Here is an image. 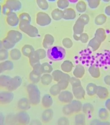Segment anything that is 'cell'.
<instances>
[{
	"mask_svg": "<svg viewBox=\"0 0 110 125\" xmlns=\"http://www.w3.org/2000/svg\"><path fill=\"white\" fill-rule=\"evenodd\" d=\"M19 28L21 31L31 37H35L38 33L37 28L30 24L31 18L28 14L23 13L19 15Z\"/></svg>",
	"mask_w": 110,
	"mask_h": 125,
	"instance_id": "cell-1",
	"label": "cell"
},
{
	"mask_svg": "<svg viewBox=\"0 0 110 125\" xmlns=\"http://www.w3.org/2000/svg\"><path fill=\"white\" fill-rule=\"evenodd\" d=\"M66 51L61 47L55 46L48 50L47 56L49 59L54 61H62L65 57Z\"/></svg>",
	"mask_w": 110,
	"mask_h": 125,
	"instance_id": "cell-2",
	"label": "cell"
},
{
	"mask_svg": "<svg viewBox=\"0 0 110 125\" xmlns=\"http://www.w3.org/2000/svg\"><path fill=\"white\" fill-rule=\"evenodd\" d=\"M89 21V17L86 14L80 15L77 19L73 27L74 34L80 35L82 34L85 25L88 23Z\"/></svg>",
	"mask_w": 110,
	"mask_h": 125,
	"instance_id": "cell-3",
	"label": "cell"
},
{
	"mask_svg": "<svg viewBox=\"0 0 110 125\" xmlns=\"http://www.w3.org/2000/svg\"><path fill=\"white\" fill-rule=\"evenodd\" d=\"M36 21L39 25L45 26L50 24L51 19L47 14L43 12H39L37 14Z\"/></svg>",
	"mask_w": 110,
	"mask_h": 125,
	"instance_id": "cell-4",
	"label": "cell"
},
{
	"mask_svg": "<svg viewBox=\"0 0 110 125\" xmlns=\"http://www.w3.org/2000/svg\"><path fill=\"white\" fill-rule=\"evenodd\" d=\"M22 34L18 31H10L8 33V36L6 39L15 45V43L20 41L22 38Z\"/></svg>",
	"mask_w": 110,
	"mask_h": 125,
	"instance_id": "cell-5",
	"label": "cell"
},
{
	"mask_svg": "<svg viewBox=\"0 0 110 125\" xmlns=\"http://www.w3.org/2000/svg\"><path fill=\"white\" fill-rule=\"evenodd\" d=\"M4 4L8 8L10 12L17 11L22 7V4L19 0H7Z\"/></svg>",
	"mask_w": 110,
	"mask_h": 125,
	"instance_id": "cell-6",
	"label": "cell"
},
{
	"mask_svg": "<svg viewBox=\"0 0 110 125\" xmlns=\"http://www.w3.org/2000/svg\"><path fill=\"white\" fill-rule=\"evenodd\" d=\"M19 21V18H18L16 14L14 12L10 13L7 16V22L8 25L12 27H15L17 25Z\"/></svg>",
	"mask_w": 110,
	"mask_h": 125,
	"instance_id": "cell-7",
	"label": "cell"
},
{
	"mask_svg": "<svg viewBox=\"0 0 110 125\" xmlns=\"http://www.w3.org/2000/svg\"><path fill=\"white\" fill-rule=\"evenodd\" d=\"M73 94L76 98L81 99L84 97L85 91L81 85L72 87Z\"/></svg>",
	"mask_w": 110,
	"mask_h": 125,
	"instance_id": "cell-8",
	"label": "cell"
},
{
	"mask_svg": "<svg viewBox=\"0 0 110 125\" xmlns=\"http://www.w3.org/2000/svg\"><path fill=\"white\" fill-rule=\"evenodd\" d=\"M97 96L102 100H106L109 96V92L107 88L101 86L97 87Z\"/></svg>",
	"mask_w": 110,
	"mask_h": 125,
	"instance_id": "cell-9",
	"label": "cell"
},
{
	"mask_svg": "<svg viewBox=\"0 0 110 125\" xmlns=\"http://www.w3.org/2000/svg\"><path fill=\"white\" fill-rule=\"evenodd\" d=\"M73 98V94L71 92L68 91L62 92L59 96V99L61 101L64 103H70L72 101Z\"/></svg>",
	"mask_w": 110,
	"mask_h": 125,
	"instance_id": "cell-10",
	"label": "cell"
},
{
	"mask_svg": "<svg viewBox=\"0 0 110 125\" xmlns=\"http://www.w3.org/2000/svg\"><path fill=\"white\" fill-rule=\"evenodd\" d=\"M21 83V79L18 76L11 79L7 86L8 89L10 90V91H12L13 90L15 89L20 85Z\"/></svg>",
	"mask_w": 110,
	"mask_h": 125,
	"instance_id": "cell-11",
	"label": "cell"
},
{
	"mask_svg": "<svg viewBox=\"0 0 110 125\" xmlns=\"http://www.w3.org/2000/svg\"><path fill=\"white\" fill-rule=\"evenodd\" d=\"M63 12V19L65 20H73L76 18V12L73 9H66Z\"/></svg>",
	"mask_w": 110,
	"mask_h": 125,
	"instance_id": "cell-12",
	"label": "cell"
},
{
	"mask_svg": "<svg viewBox=\"0 0 110 125\" xmlns=\"http://www.w3.org/2000/svg\"><path fill=\"white\" fill-rule=\"evenodd\" d=\"M94 37L101 43L105 41L106 38V34L105 30L102 28L97 29L95 32Z\"/></svg>",
	"mask_w": 110,
	"mask_h": 125,
	"instance_id": "cell-13",
	"label": "cell"
},
{
	"mask_svg": "<svg viewBox=\"0 0 110 125\" xmlns=\"http://www.w3.org/2000/svg\"><path fill=\"white\" fill-rule=\"evenodd\" d=\"M85 69L83 66L80 64H79L76 66L75 69L73 71L74 76L76 78H82L84 74Z\"/></svg>",
	"mask_w": 110,
	"mask_h": 125,
	"instance_id": "cell-14",
	"label": "cell"
},
{
	"mask_svg": "<svg viewBox=\"0 0 110 125\" xmlns=\"http://www.w3.org/2000/svg\"><path fill=\"white\" fill-rule=\"evenodd\" d=\"M88 71L93 77L98 78L100 76V71L99 68L96 65H92L88 69Z\"/></svg>",
	"mask_w": 110,
	"mask_h": 125,
	"instance_id": "cell-15",
	"label": "cell"
},
{
	"mask_svg": "<svg viewBox=\"0 0 110 125\" xmlns=\"http://www.w3.org/2000/svg\"><path fill=\"white\" fill-rule=\"evenodd\" d=\"M101 42L95 37L91 39L88 43V46L92 48L93 51H97L101 45Z\"/></svg>",
	"mask_w": 110,
	"mask_h": 125,
	"instance_id": "cell-16",
	"label": "cell"
},
{
	"mask_svg": "<svg viewBox=\"0 0 110 125\" xmlns=\"http://www.w3.org/2000/svg\"><path fill=\"white\" fill-rule=\"evenodd\" d=\"M97 87V86L94 83H89L87 85L86 88L87 94L90 96H94V95L96 94Z\"/></svg>",
	"mask_w": 110,
	"mask_h": 125,
	"instance_id": "cell-17",
	"label": "cell"
},
{
	"mask_svg": "<svg viewBox=\"0 0 110 125\" xmlns=\"http://www.w3.org/2000/svg\"><path fill=\"white\" fill-rule=\"evenodd\" d=\"M51 15L54 20L56 21L60 20L61 19H63V11L60 10L58 9H55L52 11Z\"/></svg>",
	"mask_w": 110,
	"mask_h": 125,
	"instance_id": "cell-18",
	"label": "cell"
},
{
	"mask_svg": "<svg viewBox=\"0 0 110 125\" xmlns=\"http://www.w3.org/2000/svg\"><path fill=\"white\" fill-rule=\"evenodd\" d=\"M61 67L62 70L63 71L69 73L72 71V68L73 67V65L71 61L67 60L63 62L62 64Z\"/></svg>",
	"mask_w": 110,
	"mask_h": 125,
	"instance_id": "cell-19",
	"label": "cell"
},
{
	"mask_svg": "<svg viewBox=\"0 0 110 125\" xmlns=\"http://www.w3.org/2000/svg\"><path fill=\"white\" fill-rule=\"evenodd\" d=\"M54 42V38L52 36L49 34L45 35L43 44L44 47L45 48H48L50 46L53 44Z\"/></svg>",
	"mask_w": 110,
	"mask_h": 125,
	"instance_id": "cell-20",
	"label": "cell"
},
{
	"mask_svg": "<svg viewBox=\"0 0 110 125\" xmlns=\"http://www.w3.org/2000/svg\"><path fill=\"white\" fill-rule=\"evenodd\" d=\"M109 113L107 109L100 108L99 111V116L101 120L105 121L109 117Z\"/></svg>",
	"mask_w": 110,
	"mask_h": 125,
	"instance_id": "cell-21",
	"label": "cell"
},
{
	"mask_svg": "<svg viewBox=\"0 0 110 125\" xmlns=\"http://www.w3.org/2000/svg\"><path fill=\"white\" fill-rule=\"evenodd\" d=\"M107 21V16L103 14L97 15L95 19V23L97 25L103 24Z\"/></svg>",
	"mask_w": 110,
	"mask_h": 125,
	"instance_id": "cell-22",
	"label": "cell"
},
{
	"mask_svg": "<svg viewBox=\"0 0 110 125\" xmlns=\"http://www.w3.org/2000/svg\"><path fill=\"white\" fill-rule=\"evenodd\" d=\"M70 105L74 112H79L82 108V104L80 102L77 100H74L72 102Z\"/></svg>",
	"mask_w": 110,
	"mask_h": 125,
	"instance_id": "cell-23",
	"label": "cell"
},
{
	"mask_svg": "<svg viewBox=\"0 0 110 125\" xmlns=\"http://www.w3.org/2000/svg\"><path fill=\"white\" fill-rule=\"evenodd\" d=\"M22 51L25 56L29 57L30 55L33 52L34 49L31 46L26 45L24 46L22 49Z\"/></svg>",
	"mask_w": 110,
	"mask_h": 125,
	"instance_id": "cell-24",
	"label": "cell"
},
{
	"mask_svg": "<svg viewBox=\"0 0 110 125\" xmlns=\"http://www.w3.org/2000/svg\"><path fill=\"white\" fill-rule=\"evenodd\" d=\"M86 4L83 1L79 2L76 6L77 11L80 13L85 12L86 10Z\"/></svg>",
	"mask_w": 110,
	"mask_h": 125,
	"instance_id": "cell-25",
	"label": "cell"
},
{
	"mask_svg": "<svg viewBox=\"0 0 110 125\" xmlns=\"http://www.w3.org/2000/svg\"><path fill=\"white\" fill-rule=\"evenodd\" d=\"M63 73L60 71H56L53 73L54 80L55 81H59L62 80L63 76Z\"/></svg>",
	"mask_w": 110,
	"mask_h": 125,
	"instance_id": "cell-26",
	"label": "cell"
},
{
	"mask_svg": "<svg viewBox=\"0 0 110 125\" xmlns=\"http://www.w3.org/2000/svg\"><path fill=\"white\" fill-rule=\"evenodd\" d=\"M83 111L86 114L92 113L93 112V106L89 103H86L83 105Z\"/></svg>",
	"mask_w": 110,
	"mask_h": 125,
	"instance_id": "cell-27",
	"label": "cell"
},
{
	"mask_svg": "<svg viewBox=\"0 0 110 125\" xmlns=\"http://www.w3.org/2000/svg\"><path fill=\"white\" fill-rule=\"evenodd\" d=\"M87 1L89 7L91 9L97 8L100 3V0H88Z\"/></svg>",
	"mask_w": 110,
	"mask_h": 125,
	"instance_id": "cell-28",
	"label": "cell"
},
{
	"mask_svg": "<svg viewBox=\"0 0 110 125\" xmlns=\"http://www.w3.org/2000/svg\"><path fill=\"white\" fill-rule=\"evenodd\" d=\"M39 7L42 10H46L48 8V4L46 0H37Z\"/></svg>",
	"mask_w": 110,
	"mask_h": 125,
	"instance_id": "cell-29",
	"label": "cell"
},
{
	"mask_svg": "<svg viewBox=\"0 0 110 125\" xmlns=\"http://www.w3.org/2000/svg\"><path fill=\"white\" fill-rule=\"evenodd\" d=\"M69 2L66 0H60L57 2L58 7L60 9H64L68 7Z\"/></svg>",
	"mask_w": 110,
	"mask_h": 125,
	"instance_id": "cell-30",
	"label": "cell"
},
{
	"mask_svg": "<svg viewBox=\"0 0 110 125\" xmlns=\"http://www.w3.org/2000/svg\"><path fill=\"white\" fill-rule=\"evenodd\" d=\"M20 52L17 49H14L11 51V56L14 60H17L20 57Z\"/></svg>",
	"mask_w": 110,
	"mask_h": 125,
	"instance_id": "cell-31",
	"label": "cell"
},
{
	"mask_svg": "<svg viewBox=\"0 0 110 125\" xmlns=\"http://www.w3.org/2000/svg\"><path fill=\"white\" fill-rule=\"evenodd\" d=\"M52 81V77L50 75H44L42 78V83L44 84H48Z\"/></svg>",
	"mask_w": 110,
	"mask_h": 125,
	"instance_id": "cell-32",
	"label": "cell"
},
{
	"mask_svg": "<svg viewBox=\"0 0 110 125\" xmlns=\"http://www.w3.org/2000/svg\"><path fill=\"white\" fill-rule=\"evenodd\" d=\"M75 121H76V124H85V116L83 115H77L75 117Z\"/></svg>",
	"mask_w": 110,
	"mask_h": 125,
	"instance_id": "cell-33",
	"label": "cell"
},
{
	"mask_svg": "<svg viewBox=\"0 0 110 125\" xmlns=\"http://www.w3.org/2000/svg\"><path fill=\"white\" fill-rule=\"evenodd\" d=\"M30 78L32 81L34 83H37L39 81L40 79V75L35 73L34 71H32L30 74Z\"/></svg>",
	"mask_w": 110,
	"mask_h": 125,
	"instance_id": "cell-34",
	"label": "cell"
},
{
	"mask_svg": "<svg viewBox=\"0 0 110 125\" xmlns=\"http://www.w3.org/2000/svg\"><path fill=\"white\" fill-rule=\"evenodd\" d=\"M42 70L43 73H50L52 71V67L47 63H45L42 65Z\"/></svg>",
	"mask_w": 110,
	"mask_h": 125,
	"instance_id": "cell-35",
	"label": "cell"
},
{
	"mask_svg": "<svg viewBox=\"0 0 110 125\" xmlns=\"http://www.w3.org/2000/svg\"><path fill=\"white\" fill-rule=\"evenodd\" d=\"M1 85L2 86H6L8 85V83L11 80V78L8 76H1Z\"/></svg>",
	"mask_w": 110,
	"mask_h": 125,
	"instance_id": "cell-36",
	"label": "cell"
},
{
	"mask_svg": "<svg viewBox=\"0 0 110 125\" xmlns=\"http://www.w3.org/2000/svg\"><path fill=\"white\" fill-rule=\"evenodd\" d=\"M69 82L65 80H61L58 82V85L61 89H65L68 85Z\"/></svg>",
	"mask_w": 110,
	"mask_h": 125,
	"instance_id": "cell-37",
	"label": "cell"
},
{
	"mask_svg": "<svg viewBox=\"0 0 110 125\" xmlns=\"http://www.w3.org/2000/svg\"><path fill=\"white\" fill-rule=\"evenodd\" d=\"M63 46L67 48H70L72 47L73 43L71 40L69 38H65L62 42Z\"/></svg>",
	"mask_w": 110,
	"mask_h": 125,
	"instance_id": "cell-38",
	"label": "cell"
},
{
	"mask_svg": "<svg viewBox=\"0 0 110 125\" xmlns=\"http://www.w3.org/2000/svg\"><path fill=\"white\" fill-rule=\"evenodd\" d=\"M70 83L72 85V87L74 86H78L79 85H81V83H80V80L77 79L76 77H72L70 78Z\"/></svg>",
	"mask_w": 110,
	"mask_h": 125,
	"instance_id": "cell-39",
	"label": "cell"
},
{
	"mask_svg": "<svg viewBox=\"0 0 110 125\" xmlns=\"http://www.w3.org/2000/svg\"><path fill=\"white\" fill-rule=\"evenodd\" d=\"M88 35L86 33H82L80 35L79 40L81 41L82 43H86L88 41Z\"/></svg>",
	"mask_w": 110,
	"mask_h": 125,
	"instance_id": "cell-40",
	"label": "cell"
},
{
	"mask_svg": "<svg viewBox=\"0 0 110 125\" xmlns=\"http://www.w3.org/2000/svg\"><path fill=\"white\" fill-rule=\"evenodd\" d=\"M7 51L4 50H2L0 52V60H3L7 59L8 57Z\"/></svg>",
	"mask_w": 110,
	"mask_h": 125,
	"instance_id": "cell-41",
	"label": "cell"
},
{
	"mask_svg": "<svg viewBox=\"0 0 110 125\" xmlns=\"http://www.w3.org/2000/svg\"><path fill=\"white\" fill-rule=\"evenodd\" d=\"M37 52L38 53L40 59H43L45 57V51L42 50V49H40L38 50L37 51Z\"/></svg>",
	"mask_w": 110,
	"mask_h": 125,
	"instance_id": "cell-42",
	"label": "cell"
},
{
	"mask_svg": "<svg viewBox=\"0 0 110 125\" xmlns=\"http://www.w3.org/2000/svg\"><path fill=\"white\" fill-rule=\"evenodd\" d=\"M58 85H54L53 86H52V88H51L50 89V93H51V94L54 95H56L58 94V93L60 92V91H55V89L56 88L57 86Z\"/></svg>",
	"mask_w": 110,
	"mask_h": 125,
	"instance_id": "cell-43",
	"label": "cell"
},
{
	"mask_svg": "<svg viewBox=\"0 0 110 125\" xmlns=\"http://www.w3.org/2000/svg\"><path fill=\"white\" fill-rule=\"evenodd\" d=\"M104 81L106 84L110 86V75H107L104 78Z\"/></svg>",
	"mask_w": 110,
	"mask_h": 125,
	"instance_id": "cell-44",
	"label": "cell"
},
{
	"mask_svg": "<svg viewBox=\"0 0 110 125\" xmlns=\"http://www.w3.org/2000/svg\"><path fill=\"white\" fill-rule=\"evenodd\" d=\"M105 106L106 108L110 112V99H108L105 102Z\"/></svg>",
	"mask_w": 110,
	"mask_h": 125,
	"instance_id": "cell-45",
	"label": "cell"
},
{
	"mask_svg": "<svg viewBox=\"0 0 110 125\" xmlns=\"http://www.w3.org/2000/svg\"><path fill=\"white\" fill-rule=\"evenodd\" d=\"M105 13L108 16H110V5L107 6L105 9Z\"/></svg>",
	"mask_w": 110,
	"mask_h": 125,
	"instance_id": "cell-46",
	"label": "cell"
}]
</instances>
